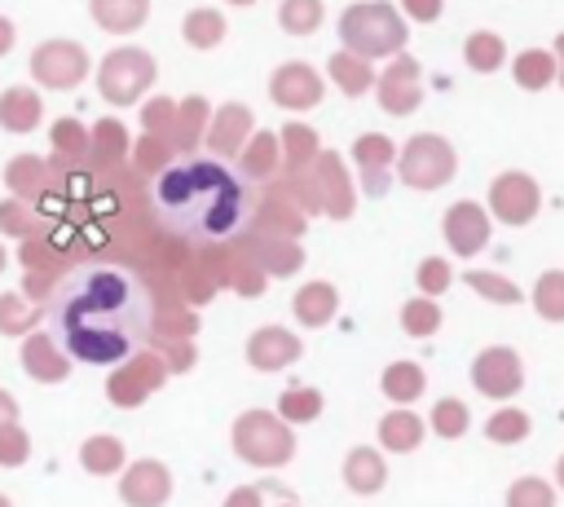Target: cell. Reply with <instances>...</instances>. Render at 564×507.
Wrapping results in <instances>:
<instances>
[{
    "label": "cell",
    "mask_w": 564,
    "mask_h": 507,
    "mask_svg": "<svg viewBox=\"0 0 564 507\" xmlns=\"http://www.w3.org/2000/svg\"><path fill=\"white\" fill-rule=\"evenodd\" d=\"M53 335L75 362L119 366L150 335V291L123 265H84L53 300Z\"/></svg>",
    "instance_id": "obj_1"
},
{
    "label": "cell",
    "mask_w": 564,
    "mask_h": 507,
    "mask_svg": "<svg viewBox=\"0 0 564 507\" xmlns=\"http://www.w3.org/2000/svg\"><path fill=\"white\" fill-rule=\"evenodd\" d=\"M247 185L220 159H176L154 176V216L167 234L194 242L234 238L247 220Z\"/></svg>",
    "instance_id": "obj_2"
},
{
    "label": "cell",
    "mask_w": 564,
    "mask_h": 507,
    "mask_svg": "<svg viewBox=\"0 0 564 507\" xmlns=\"http://www.w3.org/2000/svg\"><path fill=\"white\" fill-rule=\"evenodd\" d=\"M339 40L348 53L375 62V57H397L405 48V18L388 0H357L339 13Z\"/></svg>",
    "instance_id": "obj_3"
},
{
    "label": "cell",
    "mask_w": 564,
    "mask_h": 507,
    "mask_svg": "<svg viewBox=\"0 0 564 507\" xmlns=\"http://www.w3.org/2000/svg\"><path fill=\"white\" fill-rule=\"evenodd\" d=\"M154 75H159L154 57L145 48H137V44H123V48H115V53L101 57V66H97V93L110 106H137L141 93L154 88Z\"/></svg>",
    "instance_id": "obj_4"
},
{
    "label": "cell",
    "mask_w": 564,
    "mask_h": 507,
    "mask_svg": "<svg viewBox=\"0 0 564 507\" xmlns=\"http://www.w3.org/2000/svg\"><path fill=\"white\" fill-rule=\"evenodd\" d=\"M454 172H458V154L436 132H414L397 150V176L410 190H441L445 181H454Z\"/></svg>",
    "instance_id": "obj_5"
},
{
    "label": "cell",
    "mask_w": 564,
    "mask_h": 507,
    "mask_svg": "<svg viewBox=\"0 0 564 507\" xmlns=\"http://www.w3.org/2000/svg\"><path fill=\"white\" fill-rule=\"evenodd\" d=\"M88 66H93L88 62V48L79 40H62V35L35 44V53H31V79L40 88H53V93L79 88L84 75H88Z\"/></svg>",
    "instance_id": "obj_6"
},
{
    "label": "cell",
    "mask_w": 564,
    "mask_h": 507,
    "mask_svg": "<svg viewBox=\"0 0 564 507\" xmlns=\"http://www.w3.org/2000/svg\"><path fill=\"white\" fill-rule=\"evenodd\" d=\"M234 450H238L242 459L260 463V467H273V463H286V459H291L295 441H291V432H286L273 414L251 410V414H242V419L234 423Z\"/></svg>",
    "instance_id": "obj_7"
},
{
    "label": "cell",
    "mask_w": 564,
    "mask_h": 507,
    "mask_svg": "<svg viewBox=\"0 0 564 507\" xmlns=\"http://www.w3.org/2000/svg\"><path fill=\"white\" fill-rule=\"evenodd\" d=\"M542 207V190L529 172H498L489 185V212L502 225H529Z\"/></svg>",
    "instance_id": "obj_8"
},
{
    "label": "cell",
    "mask_w": 564,
    "mask_h": 507,
    "mask_svg": "<svg viewBox=\"0 0 564 507\" xmlns=\"http://www.w3.org/2000/svg\"><path fill=\"white\" fill-rule=\"evenodd\" d=\"M375 97H379V106L388 115H414L419 101H423V71H419V62L410 53H397L383 66V75L375 79Z\"/></svg>",
    "instance_id": "obj_9"
},
{
    "label": "cell",
    "mask_w": 564,
    "mask_h": 507,
    "mask_svg": "<svg viewBox=\"0 0 564 507\" xmlns=\"http://www.w3.org/2000/svg\"><path fill=\"white\" fill-rule=\"evenodd\" d=\"M308 176H313V185H317L322 212L335 216V220H348L352 207H357V190H352V172H348V163H344L335 150H322V154L308 163Z\"/></svg>",
    "instance_id": "obj_10"
},
{
    "label": "cell",
    "mask_w": 564,
    "mask_h": 507,
    "mask_svg": "<svg viewBox=\"0 0 564 507\" xmlns=\"http://www.w3.org/2000/svg\"><path fill=\"white\" fill-rule=\"evenodd\" d=\"M471 384H476L485 397H494V401L516 397L520 384H524V362H520V353H516V348H502V344L485 348V353L471 362Z\"/></svg>",
    "instance_id": "obj_11"
},
{
    "label": "cell",
    "mask_w": 564,
    "mask_h": 507,
    "mask_svg": "<svg viewBox=\"0 0 564 507\" xmlns=\"http://www.w3.org/2000/svg\"><path fill=\"white\" fill-rule=\"evenodd\" d=\"M269 97L282 110H313L326 97V84H322V75L308 62H282L269 75Z\"/></svg>",
    "instance_id": "obj_12"
},
{
    "label": "cell",
    "mask_w": 564,
    "mask_h": 507,
    "mask_svg": "<svg viewBox=\"0 0 564 507\" xmlns=\"http://www.w3.org/2000/svg\"><path fill=\"white\" fill-rule=\"evenodd\" d=\"M441 234H445V242H449L454 256H476V251L489 242V212H485L480 203H471V198H458V203L445 212Z\"/></svg>",
    "instance_id": "obj_13"
},
{
    "label": "cell",
    "mask_w": 564,
    "mask_h": 507,
    "mask_svg": "<svg viewBox=\"0 0 564 507\" xmlns=\"http://www.w3.org/2000/svg\"><path fill=\"white\" fill-rule=\"evenodd\" d=\"M251 132H256V115H251V106H242V101H225V106H216L212 110V123H207V145H212V154H220V159H229V154H242V145L251 141Z\"/></svg>",
    "instance_id": "obj_14"
},
{
    "label": "cell",
    "mask_w": 564,
    "mask_h": 507,
    "mask_svg": "<svg viewBox=\"0 0 564 507\" xmlns=\"http://www.w3.org/2000/svg\"><path fill=\"white\" fill-rule=\"evenodd\" d=\"M352 163L361 172V185L366 194H383L388 190V168L397 163V145L383 137V132H361L352 141Z\"/></svg>",
    "instance_id": "obj_15"
},
{
    "label": "cell",
    "mask_w": 564,
    "mask_h": 507,
    "mask_svg": "<svg viewBox=\"0 0 564 507\" xmlns=\"http://www.w3.org/2000/svg\"><path fill=\"white\" fill-rule=\"evenodd\" d=\"M40 119H44V101H40V93L31 84H9L0 93V128L4 132L26 137V132L40 128Z\"/></svg>",
    "instance_id": "obj_16"
},
{
    "label": "cell",
    "mask_w": 564,
    "mask_h": 507,
    "mask_svg": "<svg viewBox=\"0 0 564 507\" xmlns=\"http://www.w3.org/2000/svg\"><path fill=\"white\" fill-rule=\"evenodd\" d=\"M207 123H212V106H207V97H198V93L181 97V101H176V119H172V128H167L172 150L194 154L198 141L207 137Z\"/></svg>",
    "instance_id": "obj_17"
},
{
    "label": "cell",
    "mask_w": 564,
    "mask_h": 507,
    "mask_svg": "<svg viewBox=\"0 0 564 507\" xmlns=\"http://www.w3.org/2000/svg\"><path fill=\"white\" fill-rule=\"evenodd\" d=\"M88 13L110 35H132L150 18V0H88Z\"/></svg>",
    "instance_id": "obj_18"
},
{
    "label": "cell",
    "mask_w": 564,
    "mask_h": 507,
    "mask_svg": "<svg viewBox=\"0 0 564 507\" xmlns=\"http://www.w3.org/2000/svg\"><path fill=\"white\" fill-rule=\"evenodd\" d=\"M247 357H251L256 370H278L282 362H295L300 357V339L291 331H282V326H264V331L251 335Z\"/></svg>",
    "instance_id": "obj_19"
},
{
    "label": "cell",
    "mask_w": 564,
    "mask_h": 507,
    "mask_svg": "<svg viewBox=\"0 0 564 507\" xmlns=\"http://www.w3.org/2000/svg\"><path fill=\"white\" fill-rule=\"evenodd\" d=\"M238 168L247 181H273L278 168H282V145H278V132H251V141L242 145L238 154Z\"/></svg>",
    "instance_id": "obj_20"
},
{
    "label": "cell",
    "mask_w": 564,
    "mask_h": 507,
    "mask_svg": "<svg viewBox=\"0 0 564 507\" xmlns=\"http://www.w3.org/2000/svg\"><path fill=\"white\" fill-rule=\"evenodd\" d=\"M326 75H330V84H335L344 97H361V93H370V88H375V79H379V75H375V66H370L366 57L348 53V48L330 53Z\"/></svg>",
    "instance_id": "obj_21"
},
{
    "label": "cell",
    "mask_w": 564,
    "mask_h": 507,
    "mask_svg": "<svg viewBox=\"0 0 564 507\" xmlns=\"http://www.w3.org/2000/svg\"><path fill=\"white\" fill-rule=\"evenodd\" d=\"M181 40L189 44V48H216L220 40H225V13L220 9H212V4H198V9H189L185 18H181Z\"/></svg>",
    "instance_id": "obj_22"
},
{
    "label": "cell",
    "mask_w": 564,
    "mask_h": 507,
    "mask_svg": "<svg viewBox=\"0 0 564 507\" xmlns=\"http://www.w3.org/2000/svg\"><path fill=\"white\" fill-rule=\"evenodd\" d=\"M278 145H282V168H286V172H304V168H308V163L322 154L317 132H313L308 123H282Z\"/></svg>",
    "instance_id": "obj_23"
},
{
    "label": "cell",
    "mask_w": 564,
    "mask_h": 507,
    "mask_svg": "<svg viewBox=\"0 0 564 507\" xmlns=\"http://www.w3.org/2000/svg\"><path fill=\"white\" fill-rule=\"evenodd\" d=\"M123 498L137 503V507H154L167 498V476L159 463H137L128 476H123Z\"/></svg>",
    "instance_id": "obj_24"
},
{
    "label": "cell",
    "mask_w": 564,
    "mask_h": 507,
    "mask_svg": "<svg viewBox=\"0 0 564 507\" xmlns=\"http://www.w3.org/2000/svg\"><path fill=\"white\" fill-rule=\"evenodd\" d=\"M22 362H26V375L48 379V384L66 375V353H62L48 335H31V339H26V348H22Z\"/></svg>",
    "instance_id": "obj_25"
},
{
    "label": "cell",
    "mask_w": 564,
    "mask_h": 507,
    "mask_svg": "<svg viewBox=\"0 0 564 507\" xmlns=\"http://www.w3.org/2000/svg\"><path fill=\"white\" fill-rule=\"evenodd\" d=\"M463 62H467L476 75L498 71V66L507 62V44H502V35H494V31H471V35L463 40Z\"/></svg>",
    "instance_id": "obj_26"
},
{
    "label": "cell",
    "mask_w": 564,
    "mask_h": 507,
    "mask_svg": "<svg viewBox=\"0 0 564 507\" xmlns=\"http://www.w3.org/2000/svg\"><path fill=\"white\" fill-rule=\"evenodd\" d=\"M511 75H516L520 88L538 93V88H546V84L555 79V53H551V48H524V53L511 62Z\"/></svg>",
    "instance_id": "obj_27"
},
{
    "label": "cell",
    "mask_w": 564,
    "mask_h": 507,
    "mask_svg": "<svg viewBox=\"0 0 564 507\" xmlns=\"http://www.w3.org/2000/svg\"><path fill=\"white\" fill-rule=\"evenodd\" d=\"M176 163V150L163 132H141V141L132 145V168L145 172V176H163L167 168Z\"/></svg>",
    "instance_id": "obj_28"
},
{
    "label": "cell",
    "mask_w": 564,
    "mask_h": 507,
    "mask_svg": "<svg viewBox=\"0 0 564 507\" xmlns=\"http://www.w3.org/2000/svg\"><path fill=\"white\" fill-rule=\"evenodd\" d=\"M335 287L330 282H308V287H300V295H295V317L304 322V326H322V322H330L335 317Z\"/></svg>",
    "instance_id": "obj_29"
},
{
    "label": "cell",
    "mask_w": 564,
    "mask_h": 507,
    "mask_svg": "<svg viewBox=\"0 0 564 507\" xmlns=\"http://www.w3.org/2000/svg\"><path fill=\"white\" fill-rule=\"evenodd\" d=\"M4 185H9L13 198L26 203V198L40 194V185H44V159H35V154H13L9 168H4Z\"/></svg>",
    "instance_id": "obj_30"
},
{
    "label": "cell",
    "mask_w": 564,
    "mask_h": 507,
    "mask_svg": "<svg viewBox=\"0 0 564 507\" xmlns=\"http://www.w3.org/2000/svg\"><path fill=\"white\" fill-rule=\"evenodd\" d=\"M379 441L388 445V450H414L419 441H423V419L419 414H410V410H392V414H383V423H379Z\"/></svg>",
    "instance_id": "obj_31"
},
{
    "label": "cell",
    "mask_w": 564,
    "mask_h": 507,
    "mask_svg": "<svg viewBox=\"0 0 564 507\" xmlns=\"http://www.w3.org/2000/svg\"><path fill=\"white\" fill-rule=\"evenodd\" d=\"M326 18V4L322 0H282L278 4V26L286 35H313Z\"/></svg>",
    "instance_id": "obj_32"
},
{
    "label": "cell",
    "mask_w": 564,
    "mask_h": 507,
    "mask_svg": "<svg viewBox=\"0 0 564 507\" xmlns=\"http://www.w3.org/2000/svg\"><path fill=\"white\" fill-rule=\"evenodd\" d=\"M344 481L357 494H375L383 485V459L375 450H352L348 463H344Z\"/></svg>",
    "instance_id": "obj_33"
},
{
    "label": "cell",
    "mask_w": 564,
    "mask_h": 507,
    "mask_svg": "<svg viewBox=\"0 0 564 507\" xmlns=\"http://www.w3.org/2000/svg\"><path fill=\"white\" fill-rule=\"evenodd\" d=\"M423 370L414 366V362H392L388 370H383V392L397 401V406H410L414 397H423Z\"/></svg>",
    "instance_id": "obj_34"
},
{
    "label": "cell",
    "mask_w": 564,
    "mask_h": 507,
    "mask_svg": "<svg viewBox=\"0 0 564 507\" xmlns=\"http://www.w3.org/2000/svg\"><path fill=\"white\" fill-rule=\"evenodd\" d=\"M128 150H132V141H128V128L119 119H101V123L88 128V154H97V159H123Z\"/></svg>",
    "instance_id": "obj_35"
},
{
    "label": "cell",
    "mask_w": 564,
    "mask_h": 507,
    "mask_svg": "<svg viewBox=\"0 0 564 507\" xmlns=\"http://www.w3.org/2000/svg\"><path fill=\"white\" fill-rule=\"evenodd\" d=\"M533 309L546 322H564V269H546L533 282Z\"/></svg>",
    "instance_id": "obj_36"
},
{
    "label": "cell",
    "mask_w": 564,
    "mask_h": 507,
    "mask_svg": "<svg viewBox=\"0 0 564 507\" xmlns=\"http://www.w3.org/2000/svg\"><path fill=\"white\" fill-rule=\"evenodd\" d=\"M48 141H53L57 159H88V128L79 119H70V115L48 128Z\"/></svg>",
    "instance_id": "obj_37"
},
{
    "label": "cell",
    "mask_w": 564,
    "mask_h": 507,
    "mask_svg": "<svg viewBox=\"0 0 564 507\" xmlns=\"http://www.w3.org/2000/svg\"><path fill=\"white\" fill-rule=\"evenodd\" d=\"M485 436H489V441H498V445H516V441H524V436H529V414H524V410H516V406H502V410H494V414H489Z\"/></svg>",
    "instance_id": "obj_38"
},
{
    "label": "cell",
    "mask_w": 564,
    "mask_h": 507,
    "mask_svg": "<svg viewBox=\"0 0 564 507\" xmlns=\"http://www.w3.org/2000/svg\"><path fill=\"white\" fill-rule=\"evenodd\" d=\"M154 370H159L154 362H137V366H128L123 375H115V379H110V392H115V401L132 406V401H137V397H141V392H145V388L159 379Z\"/></svg>",
    "instance_id": "obj_39"
},
{
    "label": "cell",
    "mask_w": 564,
    "mask_h": 507,
    "mask_svg": "<svg viewBox=\"0 0 564 507\" xmlns=\"http://www.w3.org/2000/svg\"><path fill=\"white\" fill-rule=\"evenodd\" d=\"M256 256L269 273H295L300 260H304L295 242H278V238H256Z\"/></svg>",
    "instance_id": "obj_40"
},
{
    "label": "cell",
    "mask_w": 564,
    "mask_h": 507,
    "mask_svg": "<svg viewBox=\"0 0 564 507\" xmlns=\"http://www.w3.org/2000/svg\"><path fill=\"white\" fill-rule=\"evenodd\" d=\"M467 287H471V291H480V295H485V300H494V304H516V300H520V287H516L511 278H502V273L471 269V273H467Z\"/></svg>",
    "instance_id": "obj_41"
},
{
    "label": "cell",
    "mask_w": 564,
    "mask_h": 507,
    "mask_svg": "<svg viewBox=\"0 0 564 507\" xmlns=\"http://www.w3.org/2000/svg\"><path fill=\"white\" fill-rule=\"evenodd\" d=\"M507 507H555V489L542 476H520L507 489Z\"/></svg>",
    "instance_id": "obj_42"
},
{
    "label": "cell",
    "mask_w": 564,
    "mask_h": 507,
    "mask_svg": "<svg viewBox=\"0 0 564 507\" xmlns=\"http://www.w3.org/2000/svg\"><path fill=\"white\" fill-rule=\"evenodd\" d=\"M401 326H405V335H432L436 326H441V309H436V300H410L405 309H401Z\"/></svg>",
    "instance_id": "obj_43"
},
{
    "label": "cell",
    "mask_w": 564,
    "mask_h": 507,
    "mask_svg": "<svg viewBox=\"0 0 564 507\" xmlns=\"http://www.w3.org/2000/svg\"><path fill=\"white\" fill-rule=\"evenodd\" d=\"M467 423H471V414H467V406L463 401H454V397H445V401H436V410H432V428L441 432V436H463L467 432Z\"/></svg>",
    "instance_id": "obj_44"
},
{
    "label": "cell",
    "mask_w": 564,
    "mask_h": 507,
    "mask_svg": "<svg viewBox=\"0 0 564 507\" xmlns=\"http://www.w3.org/2000/svg\"><path fill=\"white\" fill-rule=\"evenodd\" d=\"M0 229H4V234H13V238H26V234L35 229L31 207H26L22 198H4V203H0Z\"/></svg>",
    "instance_id": "obj_45"
},
{
    "label": "cell",
    "mask_w": 564,
    "mask_h": 507,
    "mask_svg": "<svg viewBox=\"0 0 564 507\" xmlns=\"http://www.w3.org/2000/svg\"><path fill=\"white\" fill-rule=\"evenodd\" d=\"M172 119H176V101H172V97H150V101L141 106V128H145V132H163V137H167Z\"/></svg>",
    "instance_id": "obj_46"
},
{
    "label": "cell",
    "mask_w": 564,
    "mask_h": 507,
    "mask_svg": "<svg viewBox=\"0 0 564 507\" xmlns=\"http://www.w3.org/2000/svg\"><path fill=\"white\" fill-rule=\"evenodd\" d=\"M84 467H93V472L119 467V441H115V436H93V441L84 445Z\"/></svg>",
    "instance_id": "obj_47"
},
{
    "label": "cell",
    "mask_w": 564,
    "mask_h": 507,
    "mask_svg": "<svg viewBox=\"0 0 564 507\" xmlns=\"http://www.w3.org/2000/svg\"><path fill=\"white\" fill-rule=\"evenodd\" d=\"M31 317H35V313H31L18 295H0V331H4V335H22V331L31 326Z\"/></svg>",
    "instance_id": "obj_48"
},
{
    "label": "cell",
    "mask_w": 564,
    "mask_h": 507,
    "mask_svg": "<svg viewBox=\"0 0 564 507\" xmlns=\"http://www.w3.org/2000/svg\"><path fill=\"white\" fill-rule=\"evenodd\" d=\"M449 265L441 260V256H427L423 265H419V287H423V295H441L445 287H449Z\"/></svg>",
    "instance_id": "obj_49"
},
{
    "label": "cell",
    "mask_w": 564,
    "mask_h": 507,
    "mask_svg": "<svg viewBox=\"0 0 564 507\" xmlns=\"http://www.w3.org/2000/svg\"><path fill=\"white\" fill-rule=\"evenodd\" d=\"M317 410H322V397L313 388H295V392L282 397V414L286 419H317Z\"/></svg>",
    "instance_id": "obj_50"
},
{
    "label": "cell",
    "mask_w": 564,
    "mask_h": 507,
    "mask_svg": "<svg viewBox=\"0 0 564 507\" xmlns=\"http://www.w3.org/2000/svg\"><path fill=\"white\" fill-rule=\"evenodd\" d=\"M26 459V436L18 428H0V463H22Z\"/></svg>",
    "instance_id": "obj_51"
},
{
    "label": "cell",
    "mask_w": 564,
    "mask_h": 507,
    "mask_svg": "<svg viewBox=\"0 0 564 507\" xmlns=\"http://www.w3.org/2000/svg\"><path fill=\"white\" fill-rule=\"evenodd\" d=\"M401 13L414 22H436L441 18V0H401Z\"/></svg>",
    "instance_id": "obj_52"
},
{
    "label": "cell",
    "mask_w": 564,
    "mask_h": 507,
    "mask_svg": "<svg viewBox=\"0 0 564 507\" xmlns=\"http://www.w3.org/2000/svg\"><path fill=\"white\" fill-rule=\"evenodd\" d=\"M13 40H18V26H13V18H4V13H0V57L13 48Z\"/></svg>",
    "instance_id": "obj_53"
},
{
    "label": "cell",
    "mask_w": 564,
    "mask_h": 507,
    "mask_svg": "<svg viewBox=\"0 0 564 507\" xmlns=\"http://www.w3.org/2000/svg\"><path fill=\"white\" fill-rule=\"evenodd\" d=\"M551 53H555V79L564 84V31L555 35V48H551Z\"/></svg>",
    "instance_id": "obj_54"
},
{
    "label": "cell",
    "mask_w": 564,
    "mask_h": 507,
    "mask_svg": "<svg viewBox=\"0 0 564 507\" xmlns=\"http://www.w3.org/2000/svg\"><path fill=\"white\" fill-rule=\"evenodd\" d=\"M9 419H13V397L0 392V423H9Z\"/></svg>",
    "instance_id": "obj_55"
},
{
    "label": "cell",
    "mask_w": 564,
    "mask_h": 507,
    "mask_svg": "<svg viewBox=\"0 0 564 507\" xmlns=\"http://www.w3.org/2000/svg\"><path fill=\"white\" fill-rule=\"evenodd\" d=\"M229 507H256V494H251V489H247V494H234Z\"/></svg>",
    "instance_id": "obj_56"
},
{
    "label": "cell",
    "mask_w": 564,
    "mask_h": 507,
    "mask_svg": "<svg viewBox=\"0 0 564 507\" xmlns=\"http://www.w3.org/2000/svg\"><path fill=\"white\" fill-rule=\"evenodd\" d=\"M555 485L564 489V454H560V463H555Z\"/></svg>",
    "instance_id": "obj_57"
},
{
    "label": "cell",
    "mask_w": 564,
    "mask_h": 507,
    "mask_svg": "<svg viewBox=\"0 0 564 507\" xmlns=\"http://www.w3.org/2000/svg\"><path fill=\"white\" fill-rule=\"evenodd\" d=\"M225 4H242V9H247V4H256V0H225Z\"/></svg>",
    "instance_id": "obj_58"
},
{
    "label": "cell",
    "mask_w": 564,
    "mask_h": 507,
    "mask_svg": "<svg viewBox=\"0 0 564 507\" xmlns=\"http://www.w3.org/2000/svg\"><path fill=\"white\" fill-rule=\"evenodd\" d=\"M4 265H9V256H4V247H0V269H4Z\"/></svg>",
    "instance_id": "obj_59"
},
{
    "label": "cell",
    "mask_w": 564,
    "mask_h": 507,
    "mask_svg": "<svg viewBox=\"0 0 564 507\" xmlns=\"http://www.w3.org/2000/svg\"><path fill=\"white\" fill-rule=\"evenodd\" d=\"M0 507H9V503H4V498H0Z\"/></svg>",
    "instance_id": "obj_60"
}]
</instances>
